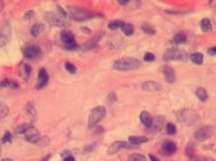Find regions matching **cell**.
Listing matches in <instances>:
<instances>
[{
    "instance_id": "obj_1",
    "label": "cell",
    "mask_w": 216,
    "mask_h": 161,
    "mask_svg": "<svg viewBox=\"0 0 216 161\" xmlns=\"http://www.w3.org/2000/svg\"><path fill=\"white\" fill-rule=\"evenodd\" d=\"M142 63L136 58H123L115 60L113 63V67L117 71H133L140 67Z\"/></svg>"
},
{
    "instance_id": "obj_39",
    "label": "cell",
    "mask_w": 216,
    "mask_h": 161,
    "mask_svg": "<svg viewBox=\"0 0 216 161\" xmlns=\"http://www.w3.org/2000/svg\"><path fill=\"white\" fill-rule=\"evenodd\" d=\"M186 152H187L188 155H192L193 153H194V146H193V144H189L187 147V150H186Z\"/></svg>"
},
{
    "instance_id": "obj_29",
    "label": "cell",
    "mask_w": 216,
    "mask_h": 161,
    "mask_svg": "<svg viewBox=\"0 0 216 161\" xmlns=\"http://www.w3.org/2000/svg\"><path fill=\"white\" fill-rule=\"evenodd\" d=\"M30 127H31L30 124H22V125H19L16 127L15 132H16L17 134H24Z\"/></svg>"
},
{
    "instance_id": "obj_17",
    "label": "cell",
    "mask_w": 216,
    "mask_h": 161,
    "mask_svg": "<svg viewBox=\"0 0 216 161\" xmlns=\"http://www.w3.org/2000/svg\"><path fill=\"white\" fill-rule=\"evenodd\" d=\"M128 141L129 143H131L132 145H140L147 142L149 139L147 137H144V136H130L128 138Z\"/></svg>"
},
{
    "instance_id": "obj_21",
    "label": "cell",
    "mask_w": 216,
    "mask_h": 161,
    "mask_svg": "<svg viewBox=\"0 0 216 161\" xmlns=\"http://www.w3.org/2000/svg\"><path fill=\"white\" fill-rule=\"evenodd\" d=\"M44 28H45L44 24H42V23H35V25L31 27V29H30L31 35L35 36V37H38V36L42 32Z\"/></svg>"
},
{
    "instance_id": "obj_34",
    "label": "cell",
    "mask_w": 216,
    "mask_h": 161,
    "mask_svg": "<svg viewBox=\"0 0 216 161\" xmlns=\"http://www.w3.org/2000/svg\"><path fill=\"white\" fill-rule=\"evenodd\" d=\"M65 67H66V70H67L68 72H71V74H76V71H77V69H76V67H75L74 65H73V63H67L65 65Z\"/></svg>"
},
{
    "instance_id": "obj_27",
    "label": "cell",
    "mask_w": 216,
    "mask_h": 161,
    "mask_svg": "<svg viewBox=\"0 0 216 161\" xmlns=\"http://www.w3.org/2000/svg\"><path fill=\"white\" fill-rule=\"evenodd\" d=\"M122 31L124 32V34L125 35H132L133 31H135V28H133L132 24L130 23H124V25L121 27Z\"/></svg>"
},
{
    "instance_id": "obj_37",
    "label": "cell",
    "mask_w": 216,
    "mask_h": 161,
    "mask_svg": "<svg viewBox=\"0 0 216 161\" xmlns=\"http://www.w3.org/2000/svg\"><path fill=\"white\" fill-rule=\"evenodd\" d=\"M9 141H11V134L9 132H6L5 135L2 138V142H3V143H6V142H9Z\"/></svg>"
},
{
    "instance_id": "obj_6",
    "label": "cell",
    "mask_w": 216,
    "mask_h": 161,
    "mask_svg": "<svg viewBox=\"0 0 216 161\" xmlns=\"http://www.w3.org/2000/svg\"><path fill=\"white\" fill-rule=\"evenodd\" d=\"M61 39L65 44L68 49H77V44L75 41V36L74 34L69 30H63L61 32Z\"/></svg>"
},
{
    "instance_id": "obj_3",
    "label": "cell",
    "mask_w": 216,
    "mask_h": 161,
    "mask_svg": "<svg viewBox=\"0 0 216 161\" xmlns=\"http://www.w3.org/2000/svg\"><path fill=\"white\" fill-rule=\"evenodd\" d=\"M105 116H106V109L102 107V106H99V107H96L93 109V110H91L89 118H88V126H89V128L94 127L102 119H104Z\"/></svg>"
},
{
    "instance_id": "obj_30",
    "label": "cell",
    "mask_w": 216,
    "mask_h": 161,
    "mask_svg": "<svg viewBox=\"0 0 216 161\" xmlns=\"http://www.w3.org/2000/svg\"><path fill=\"white\" fill-rule=\"evenodd\" d=\"M186 40H187V36L184 33H178V34L174 36V41L178 44H184V42H186Z\"/></svg>"
},
{
    "instance_id": "obj_8",
    "label": "cell",
    "mask_w": 216,
    "mask_h": 161,
    "mask_svg": "<svg viewBox=\"0 0 216 161\" xmlns=\"http://www.w3.org/2000/svg\"><path fill=\"white\" fill-rule=\"evenodd\" d=\"M211 134H212V129L210 126H203L200 127L199 129H197L194 133V137L196 138V140L198 141H205L208 138H210Z\"/></svg>"
},
{
    "instance_id": "obj_24",
    "label": "cell",
    "mask_w": 216,
    "mask_h": 161,
    "mask_svg": "<svg viewBox=\"0 0 216 161\" xmlns=\"http://www.w3.org/2000/svg\"><path fill=\"white\" fill-rule=\"evenodd\" d=\"M8 113H9V109L6 106V104L0 101V120L5 118L8 115Z\"/></svg>"
},
{
    "instance_id": "obj_43",
    "label": "cell",
    "mask_w": 216,
    "mask_h": 161,
    "mask_svg": "<svg viewBox=\"0 0 216 161\" xmlns=\"http://www.w3.org/2000/svg\"><path fill=\"white\" fill-rule=\"evenodd\" d=\"M4 8V3L2 1H0V11H2Z\"/></svg>"
},
{
    "instance_id": "obj_2",
    "label": "cell",
    "mask_w": 216,
    "mask_h": 161,
    "mask_svg": "<svg viewBox=\"0 0 216 161\" xmlns=\"http://www.w3.org/2000/svg\"><path fill=\"white\" fill-rule=\"evenodd\" d=\"M69 13L70 16L76 21H85V20L94 17V13H92L91 11L80 7H74V6L69 7Z\"/></svg>"
},
{
    "instance_id": "obj_9",
    "label": "cell",
    "mask_w": 216,
    "mask_h": 161,
    "mask_svg": "<svg viewBox=\"0 0 216 161\" xmlns=\"http://www.w3.org/2000/svg\"><path fill=\"white\" fill-rule=\"evenodd\" d=\"M24 136H25V137H24V138H25V140L27 142H29V143L36 144V143H38V142H40V133H38V131L33 126H31L30 128H29L28 130L24 133Z\"/></svg>"
},
{
    "instance_id": "obj_35",
    "label": "cell",
    "mask_w": 216,
    "mask_h": 161,
    "mask_svg": "<svg viewBox=\"0 0 216 161\" xmlns=\"http://www.w3.org/2000/svg\"><path fill=\"white\" fill-rule=\"evenodd\" d=\"M96 147V143H91V144H87L85 146V148H84L83 152L84 153H89L91 151L94 150V148Z\"/></svg>"
},
{
    "instance_id": "obj_14",
    "label": "cell",
    "mask_w": 216,
    "mask_h": 161,
    "mask_svg": "<svg viewBox=\"0 0 216 161\" xmlns=\"http://www.w3.org/2000/svg\"><path fill=\"white\" fill-rule=\"evenodd\" d=\"M40 53V49L38 45H29L24 49V56L26 58H35Z\"/></svg>"
},
{
    "instance_id": "obj_47",
    "label": "cell",
    "mask_w": 216,
    "mask_h": 161,
    "mask_svg": "<svg viewBox=\"0 0 216 161\" xmlns=\"http://www.w3.org/2000/svg\"><path fill=\"white\" fill-rule=\"evenodd\" d=\"M215 151H216V150H215Z\"/></svg>"
},
{
    "instance_id": "obj_20",
    "label": "cell",
    "mask_w": 216,
    "mask_h": 161,
    "mask_svg": "<svg viewBox=\"0 0 216 161\" xmlns=\"http://www.w3.org/2000/svg\"><path fill=\"white\" fill-rule=\"evenodd\" d=\"M190 60L192 63H194L195 65H201L203 63L204 56L201 53H193L190 54Z\"/></svg>"
},
{
    "instance_id": "obj_18",
    "label": "cell",
    "mask_w": 216,
    "mask_h": 161,
    "mask_svg": "<svg viewBox=\"0 0 216 161\" xmlns=\"http://www.w3.org/2000/svg\"><path fill=\"white\" fill-rule=\"evenodd\" d=\"M140 121H142V123L144 124L145 127H147V128L152 125V121H153V119H152L151 116H149V114L147 112V111H142V112L140 113Z\"/></svg>"
},
{
    "instance_id": "obj_44",
    "label": "cell",
    "mask_w": 216,
    "mask_h": 161,
    "mask_svg": "<svg viewBox=\"0 0 216 161\" xmlns=\"http://www.w3.org/2000/svg\"><path fill=\"white\" fill-rule=\"evenodd\" d=\"M2 161H13L12 159H10V158H5V159H3Z\"/></svg>"
},
{
    "instance_id": "obj_31",
    "label": "cell",
    "mask_w": 216,
    "mask_h": 161,
    "mask_svg": "<svg viewBox=\"0 0 216 161\" xmlns=\"http://www.w3.org/2000/svg\"><path fill=\"white\" fill-rule=\"evenodd\" d=\"M128 161H147V159H145V157L144 155H142V154L135 153L129 156Z\"/></svg>"
},
{
    "instance_id": "obj_26",
    "label": "cell",
    "mask_w": 216,
    "mask_h": 161,
    "mask_svg": "<svg viewBox=\"0 0 216 161\" xmlns=\"http://www.w3.org/2000/svg\"><path fill=\"white\" fill-rule=\"evenodd\" d=\"M142 29L144 30V32L147 33V34H149V35L156 34V29H154V27L152 26L151 24H149V23H144V24H142Z\"/></svg>"
},
{
    "instance_id": "obj_38",
    "label": "cell",
    "mask_w": 216,
    "mask_h": 161,
    "mask_svg": "<svg viewBox=\"0 0 216 161\" xmlns=\"http://www.w3.org/2000/svg\"><path fill=\"white\" fill-rule=\"evenodd\" d=\"M33 15H35V12H33V10L27 11L25 14H24V19H27V20L31 19V18H33Z\"/></svg>"
},
{
    "instance_id": "obj_46",
    "label": "cell",
    "mask_w": 216,
    "mask_h": 161,
    "mask_svg": "<svg viewBox=\"0 0 216 161\" xmlns=\"http://www.w3.org/2000/svg\"><path fill=\"white\" fill-rule=\"evenodd\" d=\"M205 161H207V160H205Z\"/></svg>"
},
{
    "instance_id": "obj_40",
    "label": "cell",
    "mask_w": 216,
    "mask_h": 161,
    "mask_svg": "<svg viewBox=\"0 0 216 161\" xmlns=\"http://www.w3.org/2000/svg\"><path fill=\"white\" fill-rule=\"evenodd\" d=\"M208 53L211 54V56H216V46L210 47V49H208Z\"/></svg>"
},
{
    "instance_id": "obj_11",
    "label": "cell",
    "mask_w": 216,
    "mask_h": 161,
    "mask_svg": "<svg viewBox=\"0 0 216 161\" xmlns=\"http://www.w3.org/2000/svg\"><path fill=\"white\" fill-rule=\"evenodd\" d=\"M142 89L144 91H147V92H160L163 89V87L161 84L156 83V82L153 81H149L142 84Z\"/></svg>"
},
{
    "instance_id": "obj_7",
    "label": "cell",
    "mask_w": 216,
    "mask_h": 161,
    "mask_svg": "<svg viewBox=\"0 0 216 161\" xmlns=\"http://www.w3.org/2000/svg\"><path fill=\"white\" fill-rule=\"evenodd\" d=\"M11 35V28L7 22L3 23L0 27V47L4 46L9 41Z\"/></svg>"
},
{
    "instance_id": "obj_33",
    "label": "cell",
    "mask_w": 216,
    "mask_h": 161,
    "mask_svg": "<svg viewBox=\"0 0 216 161\" xmlns=\"http://www.w3.org/2000/svg\"><path fill=\"white\" fill-rule=\"evenodd\" d=\"M166 130H167L168 134H170V135H174L175 133L177 132L176 126H175L173 123H168L167 126H166Z\"/></svg>"
},
{
    "instance_id": "obj_45",
    "label": "cell",
    "mask_w": 216,
    "mask_h": 161,
    "mask_svg": "<svg viewBox=\"0 0 216 161\" xmlns=\"http://www.w3.org/2000/svg\"><path fill=\"white\" fill-rule=\"evenodd\" d=\"M0 154H1V145H0Z\"/></svg>"
},
{
    "instance_id": "obj_19",
    "label": "cell",
    "mask_w": 216,
    "mask_h": 161,
    "mask_svg": "<svg viewBox=\"0 0 216 161\" xmlns=\"http://www.w3.org/2000/svg\"><path fill=\"white\" fill-rule=\"evenodd\" d=\"M200 27H201L203 32H210L212 30V24L208 18H203L200 22Z\"/></svg>"
},
{
    "instance_id": "obj_41",
    "label": "cell",
    "mask_w": 216,
    "mask_h": 161,
    "mask_svg": "<svg viewBox=\"0 0 216 161\" xmlns=\"http://www.w3.org/2000/svg\"><path fill=\"white\" fill-rule=\"evenodd\" d=\"M63 161H75V158L73 157V156L69 155V156H68V157H66Z\"/></svg>"
},
{
    "instance_id": "obj_16",
    "label": "cell",
    "mask_w": 216,
    "mask_h": 161,
    "mask_svg": "<svg viewBox=\"0 0 216 161\" xmlns=\"http://www.w3.org/2000/svg\"><path fill=\"white\" fill-rule=\"evenodd\" d=\"M163 152L166 154V155H173L177 150V146L174 142L172 141H167L163 144Z\"/></svg>"
},
{
    "instance_id": "obj_4",
    "label": "cell",
    "mask_w": 216,
    "mask_h": 161,
    "mask_svg": "<svg viewBox=\"0 0 216 161\" xmlns=\"http://www.w3.org/2000/svg\"><path fill=\"white\" fill-rule=\"evenodd\" d=\"M66 16L60 14L58 12H47L45 13V19L47 22H49L51 25L53 26H59V27H62L65 26L67 24L65 19Z\"/></svg>"
},
{
    "instance_id": "obj_23",
    "label": "cell",
    "mask_w": 216,
    "mask_h": 161,
    "mask_svg": "<svg viewBox=\"0 0 216 161\" xmlns=\"http://www.w3.org/2000/svg\"><path fill=\"white\" fill-rule=\"evenodd\" d=\"M190 116H191V113L189 111L187 110H183V111H180V112L178 113V115H177V117H178V120L179 122H187L188 120L190 119Z\"/></svg>"
},
{
    "instance_id": "obj_28",
    "label": "cell",
    "mask_w": 216,
    "mask_h": 161,
    "mask_svg": "<svg viewBox=\"0 0 216 161\" xmlns=\"http://www.w3.org/2000/svg\"><path fill=\"white\" fill-rule=\"evenodd\" d=\"M26 112L27 114L29 115V117L31 118L33 120L35 119V116H36V111L35 109V106H33V104L31 103H28L26 106Z\"/></svg>"
},
{
    "instance_id": "obj_36",
    "label": "cell",
    "mask_w": 216,
    "mask_h": 161,
    "mask_svg": "<svg viewBox=\"0 0 216 161\" xmlns=\"http://www.w3.org/2000/svg\"><path fill=\"white\" fill-rule=\"evenodd\" d=\"M154 58H156V56H154V54L152 53H145L144 56V60L145 62H153V60H154Z\"/></svg>"
},
{
    "instance_id": "obj_13",
    "label": "cell",
    "mask_w": 216,
    "mask_h": 161,
    "mask_svg": "<svg viewBox=\"0 0 216 161\" xmlns=\"http://www.w3.org/2000/svg\"><path fill=\"white\" fill-rule=\"evenodd\" d=\"M47 82H49V76H47V71H45V69H40V72H38V81L36 88L42 89L47 85Z\"/></svg>"
},
{
    "instance_id": "obj_32",
    "label": "cell",
    "mask_w": 216,
    "mask_h": 161,
    "mask_svg": "<svg viewBox=\"0 0 216 161\" xmlns=\"http://www.w3.org/2000/svg\"><path fill=\"white\" fill-rule=\"evenodd\" d=\"M22 67H23V76H22V77H23L24 80H28L29 76H30V72H31L30 67H29L27 63H23Z\"/></svg>"
},
{
    "instance_id": "obj_5",
    "label": "cell",
    "mask_w": 216,
    "mask_h": 161,
    "mask_svg": "<svg viewBox=\"0 0 216 161\" xmlns=\"http://www.w3.org/2000/svg\"><path fill=\"white\" fill-rule=\"evenodd\" d=\"M186 53L181 49L171 47L168 49L164 53V58L166 60H185Z\"/></svg>"
},
{
    "instance_id": "obj_15",
    "label": "cell",
    "mask_w": 216,
    "mask_h": 161,
    "mask_svg": "<svg viewBox=\"0 0 216 161\" xmlns=\"http://www.w3.org/2000/svg\"><path fill=\"white\" fill-rule=\"evenodd\" d=\"M164 77H165V80L167 81V83L173 84L176 81V75H175V71L169 65H165L163 69Z\"/></svg>"
},
{
    "instance_id": "obj_42",
    "label": "cell",
    "mask_w": 216,
    "mask_h": 161,
    "mask_svg": "<svg viewBox=\"0 0 216 161\" xmlns=\"http://www.w3.org/2000/svg\"><path fill=\"white\" fill-rule=\"evenodd\" d=\"M149 158H151V161H160V159L154 155H149Z\"/></svg>"
},
{
    "instance_id": "obj_10",
    "label": "cell",
    "mask_w": 216,
    "mask_h": 161,
    "mask_svg": "<svg viewBox=\"0 0 216 161\" xmlns=\"http://www.w3.org/2000/svg\"><path fill=\"white\" fill-rule=\"evenodd\" d=\"M135 147H136V146H129L126 142L116 141V142H113V143L108 147L107 153L109 154V155H113V154L117 153L118 151L121 150V149H123V148H135Z\"/></svg>"
},
{
    "instance_id": "obj_22",
    "label": "cell",
    "mask_w": 216,
    "mask_h": 161,
    "mask_svg": "<svg viewBox=\"0 0 216 161\" xmlns=\"http://www.w3.org/2000/svg\"><path fill=\"white\" fill-rule=\"evenodd\" d=\"M195 94H196L197 98L202 102H205L208 99V93L204 88H198L196 90V92H195Z\"/></svg>"
},
{
    "instance_id": "obj_12",
    "label": "cell",
    "mask_w": 216,
    "mask_h": 161,
    "mask_svg": "<svg viewBox=\"0 0 216 161\" xmlns=\"http://www.w3.org/2000/svg\"><path fill=\"white\" fill-rule=\"evenodd\" d=\"M164 125V118L163 117H154L152 121V125L149 127L151 133H158L161 131Z\"/></svg>"
},
{
    "instance_id": "obj_25",
    "label": "cell",
    "mask_w": 216,
    "mask_h": 161,
    "mask_svg": "<svg viewBox=\"0 0 216 161\" xmlns=\"http://www.w3.org/2000/svg\"><path fill=\"white\" fill-rule=\"evenodd\" d=\"M123 25H124V22L121 21V20H113V21L109 22L108 28L112 29V30H115V29H117V28H121Z\"/></svg>"
}]
</instances>
